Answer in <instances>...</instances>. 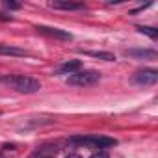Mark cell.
Instances as JSON below:
<instances>
[{
    "label": "cell",
    "instance_id": "1",
    "mask_svg": "<svg viewBox=\"0 0 158 158\" xmlns=\"http://www.w3.org/2000/svg\"><path fill=\"white\" fill-rule=\"evenodd\" d=\"M6 84H10L15 91L19 93H35L41 89V82L37 78L32 76H24V74H13L6 78Z\"/></svg>",
    "mask_w": 158,
    "mask_h": 158
},
{
    "label": "cell",
    "instance_id": "12",
    "mask_svg": "<svg viewBox=\"0 0 158 158\" xmlns=\"http://www.w3.org/2000/svg\"><path fill=\"white\" fill-rule=\"evenodd\" d=\"M4 6L8 10H21V4L19 2H13V0H4Z\"/></svg>",
    "mask_w": 158,
    "mask_h": 158
},
{
    "label": "cell",
    "instance_id": "15",
    "mask_svg": "<svg viewBox=\"0 0 158 158\" xmlns=\"http://www.w3.org/2000/svg\"><path fill=\"white\" fill-rule=\"evenodd\" d=\"M65 158H82V156H78V154H69V156H65Z\"/></svg>",
    "mask_w": 158,
    "mask_h": 158
},
{
    "label": "cell",
    "instance_id": "14",
    "mask_svg": "<svg viewBox=\"0 0 158 158\" xmlns=\"http://www.w3.org/2000/svg\"><path fill=\"white\" fill-rule=\"evenodd\" d=\"M91 158H108V154H106V152H97V154H93Z\"/></svg>",
    "mask_w": 158,
    "mask_h": 158
},
{
    "label": "cell",
    "instance_id": "18",
    "mask_svg": "<svg viewBox=\"0 0 158 158\" xmlns=\"http://www.w3.org/2000/svg\"><path fill=\"white\" fill-rule=\"evenodd\" d=\"M0 115H2V112H0Z\"/></svg>",
    "mask_w": 158,
    "mask_h": 158
},
{
    "label": "cell",
    "instance_id": "11",
    "mask_svg": "<svg viewBox=\"0 0 158 158\" xmlns=\"http://www.w3.org/2000/svg\"><path fill=\"white\" fill-rule=\"evenodd\" d=\"M136 30H138L139 34L149 35L151 39H156V37H158V28H154V26H138Z\"/></svg>",
    "mask_w": 158,
    "mask_h": 158
},
{
    "label": "cell",
    "instance_id": "8",
    "mask_svg": "<svg viewBox=\"0 0 158 158\" xmlns=\"http://www.w3.org/2000/svg\"><path fill=\"white\" fill-rule=\"evenodd\" d=\"M0 56H28V52H26L24 48L13 47V45L0 43Z\"/></svg>",
    "mask_w": 158,
    "mask_h": 158
},
{
    "label": "cell",
    "instance_id": "17",
    "mask_svg": "<svg viewBox=\"0 0 158 158\" xmlns=\"http://www.w3.org/2000/svg\"><path fill=\"white\" fill-rule=\"evenodd\" d=\"M0 158H4V156H2V154H0Z\"/></svg>",
    "mask_w": 158,
    "mask_h": 158
},
{
    "label": "cell",
    "instance_id": "13",
    "mask_svg": "<svg viewBox=\"0 0 158 158\" xmlns=\"http://www.w3.org/2000/svg\"><path fill=\"white\" fill-rule=\"evenodd\" d=\"M0 21L8 23V21H11V15H4V13H0Z\"/></svg>",
    "mask_w": 158,
    "mask_h": 158
},
{
    "label": "cell",
    "instance_id": "6",
    "mask_svg": "<svg viewBox=\"0 0 158 158\" xmlns=\"http://www.w3.org/2000/svg\"><path fill=\"white\" fill-rule=\"evenodd\" d=\"M125 56L145 61V60H156L158 58V52L152 50V48H128V50H125Z\"/></svg>",
    "mask_w": 158,
    "mask_h": 158
},
{
    "label": "cell",
    "instance_id": "4",
    "mask_svg": "<svg viewBox=\"0 0 158 158\" xmlns=\"http://www.w3.org/2000/svg\"><path fill=\"white\" fill-rule=\"evenodd\" d=\"M130 80L136 86H154L158 82V71L156 69H139L132 74Z\"/></svg>",
    "mask_w": 158,
    "mask_h": 158
},
{
    "label": "cell",
    "instance_id": "3",
    "mask_svg": "<svg viewBox=\"0 0 158 158\" xmlns=\"http://www.w3.org/2000/svg\"><path fill=\"white\" fill-rule=\"evenodd\" d=\"M69 143L74 145H88L93 149H106V147H114L117 145V139L108 138V136H73L69 139Z\"/></svg>",
    "mask_w": 158,
    "mask_h": 158
},
{
    "label": "cell",
    "instance_id": "2",
    "mask_svg": "<svg viewBox=\"0 0 158 158\" xmlns=\"http://www.w3.org/2000/svg\"><path fill=\"white\" fill-rule=\"evenodd\" d=\"M101 80V74L93 69H84V71H76L73 74H69L67 84L69 86H76V88H89L95 86Z\"/></svg>",
    "mask_w": 158,
    "mask_h": 158
},
{
    "label": "cell",
    "instance_id": "7",
    "mask_svg": "<svg viewBox=\"0 0 158 158\" xmlns=\"http://www.w3.org/2000/svg\"><path fill=\"white\" fill-rule=\"evenodd\" d=\"M50 6L54 10H63V11H78L86 8L82 2H71V0H54Z\"/></svg>",
    "mask_w": 158,
    "mask_h": 158
},
{
    "label": "cell",
    "instance_id": "10",
    "mask_svg": "<svg viewBox=\"0 0 158 158\" xmlns=\"http://www.w3.org/2000/svg\"><path fill=\"white\" fill-rule=\"evenodd\" d=\"M86 56H91V58H99V60H104V61H114L115 56L112 52H104V50H84Z\"/></svg>",
    "mask_w": 158,
    "mask_h": 158
},
{
    "label": "cell",
    "instance_id": "16",
    "mask_svg": "<svg viewBox=\"0 0 158 158\" xmlns=\"http://www.w3.org/2000/svg\"><path fill=\"white\" fill-rule=\"evenodd\" d=\"M47 158H54V156H47Z\"/></svg>",
    "mask_w": 158,
    "mask_h": 158
},
{
    "label": "cell",
    "instance_id": "9",
    "mask_svg": "<svg viewBox=\"0 0 158 158\" xmlns=\"http://www.w3.org/2000/svg\"><path fill=\"white\" fill-rule=\"evenodd\" d=\"M82 69V61L80 60H67L65 63L60 65V73L61 74H73L76 71H80Z\"/></svg>",
    "mask_w": 158,
    "mask_h": 158
},
{
    "label": "cell",
    "instance_id": "5",
    "mask_svg": "<svg viewBox=\"0 0 158 158\" xmlns=\"http://www.w3.org/2000/svg\"><path fill=\"white\" fill-rule=\"evenodd\" d=\"M35 30L39 34L48 35V37H54V39H61V41H71L73 39V35L67 30H60V28H52V26H37Z\"/></svg>",
    "mask_w": 158,
    "mask_h": 158
}]
</instances>
